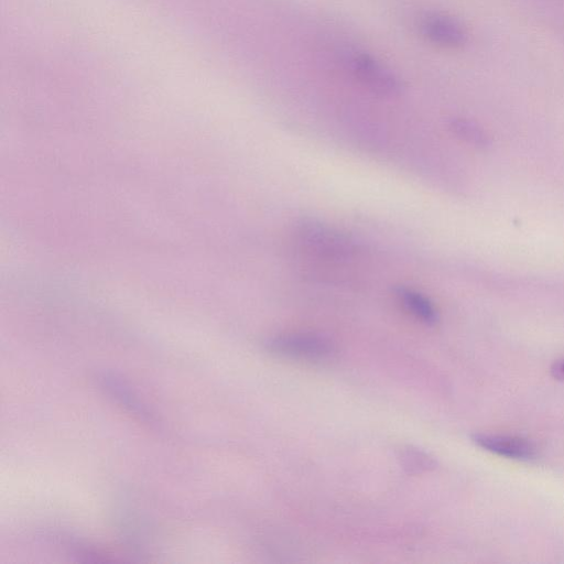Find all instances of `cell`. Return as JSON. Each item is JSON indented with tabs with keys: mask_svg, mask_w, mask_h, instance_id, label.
<instances>
[{
	"mask_svg": "<svg viewBox=\"0 0 564 564\" xmlns=\"http://www.w3.org/2000/svg\"><path fill=\"white\" fill-rule=\"evenodd\" d=\"M271 353L288 359L323 362L335 353L333 342L314 333H292L275 336L267 344Z\"/></svg>",
	"mask_w": 564,
	"mask_h": 564,
	"instance_id": "obj_1",
	"label": "cell"
},
{
	"mask_svg": "<svg viewBox=\"0 0 564 564\" xmlns=\"http://www.w3.org/2000/svg\"><path fill=\"white\" fill-rule=\"evenodd\" d=\"M297 242L310 253L319 257H350L355 249L353 243L342 233L317 221H303L297 226Z\"/></svg>",
	"mask_w": 564,
	"mask_h": 564,
	"instance_id": "obj_2",
	"label": "cell"
},
{
	"mask_svg": "<svg viewBox=\"0 0 564 564\" xmlns=\"http://www.w3.org/2000/svg\"><path fill=\"white\" fill-rule=\"evenodd\" d=\"M354 77L374 94L393 97L404 91V83L387 65L368 53H356L351 60Z\"/></svg>",
	"mask_w": 564,
	"mask_h": 564,
	"instance_id": "obj_3",
	"label": "cell"
},
{
	"mask_svg": "<svg viewBox=\"0 0 564 564\" xmlns=\"http://www.w3.org/2000/svg\"><path fill=\"white\" fill-rule=\"evenodd\" d=\"M420 32L431 45L443 49H460L468 42V32L457 19L432 13L420 21Z\"/></svg>",
	"mask_w": 564,
	"mask_h": 564,
	"instance_id": "obj_4",
	"label": "cell"
},
{
	"mask_svg": "<svg viewBox=\"0 0 564 564\" xmlns=\"http://www.w3.org/2000/svg\"><path fill=\"white\" fill-rule=\"evenodd\" d=\"M473 442L488 452L511 460L531 461L537 457L535 444L523 438L498 435H475L473 436Z\"/></svg>",
	"mask_w": 564,
	"mask_h": 564,
	"instance_id": "obj_5",
	"label": "cell"
},
{
	"mask_svg": "<svg viewBox=\"0 0 564 564\" xmlns=\"http://www.w3.org/2000/svg\"><path fill=\"white\" fill-rule=\"evenodd\" d=\"M396 297L398 298L401 306H403L412 316L417 318L423 323L433 325L438 322V312L433 303L421 292L400 286L395 290Z\"/></svg>",
	"mask_w": 564,
	"mask_h": 564,
	"instance_id": "obj_6",
	"label": "cell"
},
{
	"mask_svg": "<svg viewBox=\"0 0 564 564\" xmlns=\"http://www.w3.org/2000/svg\"><path fill=\"white\" fill-rule=\"evenodd\" d=\"M401 463L409 473H421L435 468L433 461L428 454L417 449H407L401 455Z\"/></svg>",
	"mask_w": 564,
	"mask_h": 564,
	"instance_id": "obj_7",
	"label": "cell"
},
{
	"mask_svg": "<svg viewBox=\"0 0 564 564\" xmlns=\"http://www.w3.org/2000/svg\"><path fill=\"white\" fill-rule=\"evenodd\" d=\"M550 373L552 377L558 379V381H564V359L553 363L550 368Z\"/></svg>",
	"mask_w": 564,
	"mask_h": 564,
	"instance_id": "obj_8",
	"label": "cell"
}]
</instances>
